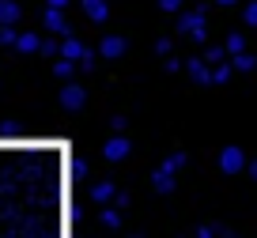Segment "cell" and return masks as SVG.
Returning a JSON list of instances; mask_svg holds the SVG:
<instances>
[{
    "instance_id": "6da1fadb",
    "label": "cell",
    "mask_w": 257,
    "mask_h": 238,
    "mask_svg": "<svg viewBox=\"0 0 257 238\" xmlns=\"http://www.w3.org/2000/svg\"><path fill=\"white\" fill-rule=\"evenodd\" d=\"M178 31L189 34L197 46H208V4H201V8H193V12H182L178 16Z\"/></svg>"
},
{
    "instance_id": "7a4b0ae2",
    "label": "cell",
    "mask_w": 257,
    "mask_h": 238,
    "mask_svg": "<svg viewBox=\"0 0 257 238\" xmlns=\"http://www.w3.org/2000/svg\"><path fill=\"white\" fill-rule=\"evenodd\" d=\"M57 102L64 106V110H83V106H87V87H83V83H76V79H68V83H64L61 91H57Z\"/></svg>"
},
{
    "instance_id": "3957f363",
    "label": "cell",
    "mask_w": 257,
    "mask_h": 238,
    "mask_svg": "<svg viewBox=\"0 0 257 238\" xmlns=\"http://www.w3.org/2000/svg\"><path fill=\"white\" fill-rule=\"evenodd\" d=\"M246 167H249V159H246V151H242L238 144H227V148L219 151V170H223V174H242Z\"/></svg>"
},
{
    "instance_id": "277c9868",
    "label": "cell",
    "mask_w": 257,
    "mask_h": 238,
    "mask_svg": "<svg viewBox=\"0 0 257 238\" xmlns=\"http://www.w3.org/2000/svg\"><path fill=\"white\" fill-rule=\"evenodd\" d=\"M128 151H133V144H128L125 133H113L110 140L102 144V159L106 163H121V159H128Z\"/></svg>"
},
{
    "instance_id": "5b68a950",
    "label": "cell",
    "mask_w": 257,
    "mask_h": 238,
    "mask_svg": "<svg viewBox=\"0 0 257 238\" xmlns=\"http://www.w3.org/2000/svg\"><path fill=\"white\" fill-rule=\"evenodd\" d=\"M42 31L64 38V34H72V27H68V19H64L61 8H46V12H42Z\"/></svg>"
},
{
    "instance_id": "8992f818",
    "label": "cell",
    "mask_w": 257,
    "mask_h": 238,
    "mask_svg": "<svg viewBox=\"0 0 257 238\" xmlns=\"http://www.w3.org/2000/svg\"><path fill=\"white\" fill-rule=\"evenodd\" d=\"M128 42L121 38V34H102V42H98V57L102 61H117V57H125Z\"/></svg>"
},
{
    "instance_id": "52a82bcc",
    "label": "cell",
    "mask_w": 257,
    "mask_h": 238,
    "mask_svg": "<svg viewBox=\"0 0 257 238\" xmlns=\"http://www.w3.org/2000/svg\"><path fill=\"white\" fill-rule=\"evenodd\" d=\"M152 189L163 193V197H167V193H174V189H178V174H174V170H167V167H155V170H152Z\"/></svg>"
},
{
    "instance_id": "ba28073f",
    "label": "cell",
    "mask_w": 257,
    "mask_h": 238,
    "mask_svg": "<svg viewBox=\"0 0 257 238\" xmlns=\"http://www.w3.org/2000/svg\"><path fill=\"white\" fill-rule=\"evenodd\" d=\"M185 72L193 83H212V64L204 57H185Z\"/></svg>"
},
{
    "instance_id": "9c48e42d",
    "label": "cell",
    "mask_w": 257,
    "mask_h": 238,
    "mask_svg": "<svg viewBox=\"0 0 257 238\" xmlns=\"http://www.w3.org/2000/svg\"><path fill=\"white\" fill-rule=\"evenodd\" d=\"M87 53H91V46H83V42L76 38V34H64V38H61V57H68V61H76V64H80Z\"/></svg>"
},
{
    "instance_id": "30bf717a",
    "label": "cell",
    "mask_w": 257,
    "mask_h": 238,
    "mask_svg": "<svg viewBox=\"0 0 257 238\" xmlns=\"http://www.w3.org/2000/svg\"><path fill=\"white\" fill-rule=\"evenodd\" d=\"M23 19V0H0V27H19Z\"/></svg>"
},
{
    "instance_id": "8fae6325",
    "label": "cell",
    "mask_w": 257,
    "mask_h": 238,
    "mask_svg": "<svg viewBox=\"0 0 257 238\" xmlns=\"http://www.w3.org/2000/svg\"><path fill=\"white\" fill-rule=\"evenodd\" d=\"M80 8H83V16H87L91 23H106V19H110V4H106V0H80Z\"/></svg>"
},
{
    "instance_id": "7c38bea8",
    "label": "cell",
    "mask_w": 257,
    "mask_h": 238,
    "mask_svg": "<svg viewBox=\"0 0 257 238\" xmlns=\"http://www.w3.org/2000/svg\"><path fill=\"white\" fill-rule=\"evenodd\" d=\"M76 72H80V64H76V61H68V57H53V76L61 79V83H68Z\"/></svg>"
},
{
    "instance_id": "4fadbf2b",
    "label": "cell",
    "mask_w": 257,
    "mask_h": 238,
    "mask_svg": "<svg viewBox=\"0 0 257 238\" xmlns=\"http://www.w3.org/2000/svg\"><path fill=\"white\" fill-rule=\"evenodd\" d=\"M113 197H117V185H113V182H98V185H91V200H95V204H110Z\"/></svg>"
},
{
    "instance_id": "5bb4252c",
    "label": "cell",
    "mask_w": 257,
    "mask_h": 238,
    "mask_svg": "<svg viewBox=\"0 0 257 238\" xmlns=\"http://www.w3.org/2000/svg\"><path fill=\"white\" fill-rule=\"evenodd\" d=\"M16 49H19V53H38V49H42V38H38L34 31H19Z\"/></svg>"
},
{
    "instance_id": "9a60e30c",
    "label": "cell",
    "mask_w": 257,
    "mask_h": 238,
    "mask_svg": "<svg viewBox=\"0 0 257 238\" xmlns=\"http://www.w3.org/2000/svg\"><path fill=\"white\" fill-rule=\"evenodd\" d=\"M223 46H227V53H231V57L246 53V34H242V31H231V34H227V42H223Z\"/></svg>"
},
{
    "instance_id": "2e32d148",
    "label": "cell",
    "mask_w": 257,
    "mask_h": 238,
    "mask_svg": "<svg viewBox=\"0 0 257 238\" xmlns=\"http://www.w3.org/2000/svg\"><path fill=\"white\" fill-rule=\"evenodd\" d=\"M98 219H102L106 230H117V227H121V208H117V204H113V208H102V215H98Z\"/></svg>"
},
{
    "instance_id": "e0dca14e",
    "label": "cell",
    "mask_w": 257,
    "mask_h": 238,
    "mask_svg": "<svg viewBox=\"0 0 257 238\" xmlns=\"http://www.w3.org/2000/svg\"><path fill=\"white\" fill-rule=\"evenodd\" d=\"M227 57H231V53H227V46H204V61H208L212 68H216V64H223Z\"/></svg>"
},
{
    "instance_id": "ac0fdd59",
    "label": "cell",
    "mask_w": 257,
    "mask_h": 238,
    "mask_svg": "<svg viewBox=\"0 0 257 238\" xmlns=\"http://www.w3.org/2000/svg\"><path fill=\"white\" fill-rule=\"evenodd\" d=\"M231 64H234V72H253L257 68V57L253 53H238V57H231Z\"/></svg>"
},
{
    "instance_id": "d6986e66",
    "label": "cell",
    "mask_w": 257,
    "mask_h": 238,
    "mask_svg": "<svg viewBox=\"0 0 257 238\" xmlns=\"http://www.w3.org/2000/svg\"><path fill=\"white\" fill-rule=\"evenodd\" d=\"M185 163H189V155H185V151H170V155L163 159V167H167V170H174V174L185 167Z\"/></svg>"
},
{
    "instance_id": "ffe728a7",
    "label": "cell",
    "mask_w": 257,
    "mask_h": 238,
    "mask_svg": "<svg viewBox=\"0 0 257 238\" xmlns=\"http://www.w3.org/2000/svg\"><path fill=\"white\" fill-rule=\"evenodd\" d=\"M42 57H61V38L57 34H49V38H42V49H38Z\"/></svg>"
},
{
    "instance_id": "44dd1931",
    "label": "cell",
    "mask_w": 257,
    "mask_h": 238,
    "mask_svg": "<svg viewBox=\"0 0 257 238\" xmlns=\"http://www.w3.org/2000/svg\"><path fill=\"white\" fill-rule=\"evenodd\" d=\"M231 76H234V64H231V61H223V64H216V68H212V83H227Z\"/></svg>"
},
{
    "instance_id": "7402d4cb",
    "label": "cell",
    "mask_w": 257,
    "mask_h": 238,
    "mask_svg": "<svg viewBox=\"0 0 257 238\" xmlns=\"http://www.w3.org/2000/svg\"><path fill=\"white\" fill-rule=\"evenodd\" d=\"M16 42H19V27H0V46L16 49Z\"/></svg>"
},
{
    "instance_id": "603a6c76",
    "label": "cell",
    "mask_w": 257,
    "mask_h": 238,
    "mask_svg": "<svg viewBox=\"0 0 257 238\" xmlns=\"http://www.w3.org/2000/svg\"><path fill=\"white\" fill-rule=\"evenodd\" d=\"M242 19H246V27H257V0H249L242 8Z\"/></svg>"
},
{
    "instance_id": "cb8c5ba5",
    "label": "cell",
    "mask_w": 257,
    "mask_h": 238,
    "mask_svg": "<svg viewBox=\"0 0 257 238\" xmlns=\"http://www.w3.org/2000/svg\"><path fill=\"white\" fill-rule=\"evenodd\" d=\"M125 129H128V117L125 113H113L110 117V133H125Z\"/></svg>"
},
{
    "instance_id": "d4e9b609",
    "label": "cell",
    "mask_w": 257,
    "mask_h": 238,
    "mask_svg": "<svg viewBox=\"0 0 257 238\" xmlns=\"http://www.w3.org/2000/svg\"><path fill=\"white\" fill-rule=\"evenodd\" d=\"M159 8H163V12H170V16H178V12L185 8V0H159Z\"/></svg>"
},
{
    "instance_id": "484cf974",
    "label": "cell",
    "mask_w": 257,
    "mask_h": 238,
    "mask_svg": "<svg viewBox=\"0 0 257 238\" xmlns=\"http://www.w3.org/2000/svg\"><path fill=\"white\" fill-rule=\"evenodd\" d=\"M178 68H185V57H167L163 61V72H178Z\"/></svg>"
},
{
    "instance_id": "4316f807",
    "label": "cell",
    "mask_w": 257,
    "mask_h": 238,
    "mask_svg": "<svg viewBox=\"0 0 257 238\" xmlns=\"http://www.w3.org/2000/svg\"><path fill=\"white\" fill-rule=\"evenodd\" d=\"M170 49H174V38H159V42H155V53L170 57Z\"/></svg>"
},
{
    "instance_id": "83f0119b",
    "label": "cell",
    "mask_w": 257,
    "mask_h": 238,
    "mask_svg": "<svg viewBox=\"0 0 257 238\" xmlns=\"http://www.w3.org/2000/svg\"><path fill=\"white\" fill-rule=\"evenodd\" d=\"M80 72H95V53H87V57L80 61Z\"/></svg>"
},
{
    "instance_id": "f1b7e54d",
    "label": "cell",
    "mask_w": 257,
    "mask_h": 238,
    "mask_svg": "<svg viewBox=\"0 0 257 238\" xmlns=\"http://www.w3.org/2000/svg\"><path fill=\"white\" fill-rule=\"evenodd\" d=\"M68 4H72V0H46V8H61V12L68 8Z\"/></svg>"
},
{
    "instance_id": "f546056e",
    "label": "cell",
    "mask_w": 257,
    "mask_h": 238,
    "mask_svg": "<svg viewBox=\"0 0 257 238\" xmlns=\"http://www.w3.org/2000/svg\"><path fill=\"white\" fill-rule=\"evenodd\" d=\"M197 238H216V227H201V230H197Z\"/></svg>"
},
{
    "instance_id": "4dcf8cb0",
    "label": "cell",
    "mask_w": 257,
    "mask_h": 238,
    "mask_svg": "<svg viewBox=\"0 0 257 238\" xmlns=\"http://www.w3.org/2000/svg\"><path fill=\"white\" fill-rule=\"evenodd\" d=\"M246 174H249V178H253V182H257V159H249V167H246Z\"/></svg>"
},
{
    "instance_id": "1f68e13d",
    "label": "cell",
    "mask_w": 257,
    "mask_h": 238,
    "mask_svg": "<svg viewBox=\"0 0 257 238\" xmlns=\"http://www.w3.org/2000/svg\"><path fill=\"white\" fill-rule=\"evenodd\" d=\"M219 8H234V4H238V0H216Z\"/></svg>"
},
{
    "instance_id": "d6a6232c",
    "label": "cell",
    "mask_w": 257,
    "mask_h": 238,
    "mask_svg": "<svg viewBox=\"0 0 257 238\" xmlns=\"http://www.w3.org/2000/svg\"><path fill=\"white\" fill-rule=\"evenodd\" d=\"M133 238H144V234H133Z\"/></svg>"
}]
</instances>
